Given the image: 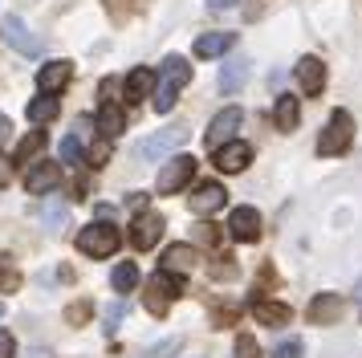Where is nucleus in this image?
Listing matches in <instances>:
<instances>
[{
    "mask_svg": "<svg viewBox=\"0 0 362 358\" xmlns=\"http://www.w3.org/2000/svg\"><path fill=\"white\" fill-rule=\"evenodd\" d=\"M228 236L232 241H240V244H257L261 241V212L257 208H236L228 216Z\"/></svg>",
    "mask_w": 362,
    "mask_h": 358,
    "instance_id": "6e6552de",
    "label": "nucleus"
},
{
    "mask_svg": "<svg viewBox=\"0 0 362 358\" xmlns=\"http://www.w3.org/2000/svg\"><path fill=\"white\" fill-rule=\"evenodd\" d=\"M122 318H127V306L118 301V306H110V309H106V325H102V330H106V334H115V330H118V322H122Z\"/></svg>",
    "mask_w": 362,
    "mask_h": 358,
    "instance_id": "c9c22d12",
    "label": "nucleus"
},
{
    "mask_svg": "<svg viewBox=\"0 0 362 358\" xmlns=\"http://www.w3.org/2000/svg\"><path fill=\"white\" fill-rule=\"evenodd\" d=\"M86 159H90V167H106V159H110V139H102V143H94V146H90V155H86Z\"/></svg>",
    "mask_w": 362,
    "mask_h": 358,
    "instance_id": "72a5a7b5",
    "label": "nucleus"
},
{
    "mask_svg": "<svg viewBox=\"0 0 362 358\" xmlns=\"http://www.w3.org/2000/svg\"><path fill=\"white\" fill-rule=\"evenodd\" d=\"M4 37H8V45L17 49V53H25V57H37V53H41V41L29 33V25H25L21 16H8V21H4Z\"/></svg>",
    "mask_w": 362,
    "mask_h": 358,
    "instance_id": "2eb2a0df",
    "label": "nucleus"
},
{
    "mask_svg": "<svg viewBox=\"0 0 362 358\" xmlns=\"http://www.w3.org/2000/svg\"><path fill=\"white\" fill-rule=\"evenodd\" d=\"M187 204H192V212H196V216H212V212H220L224 204H228V192H224L216 179H208V183H199L196 192H192V200H187Z\"/></svg>",
    "mask_w": 362,
    "mask_h": 358,
    "instance_id": "f8f14e48",
    "label": "nucleus"
},
{
    "mask_svg": "<svg viewBox=\"0 0 362 358\" xmlns=\"http://www.w3.org/2000/svg\"><path fill=\"white\" fill-rule=\"evenodd\" d=\"M252 318H257V322L261 325H273V330H277V325H289L293 322V309L285 306V301H252Z\"/></svg>",
    "mask_w": 362,
    "mask_h": 358,
    "instance_id": "f3484780",
    "label": "nucleus"
},
{
    "mask_svg": "<svg viewBox=\"0 0 362 358\" xmlns=\"http://www.w3.org/2000/svg\"><path fill=\"white\" fill-rule=\"evenodd\" d=\"M0 318H4V306H0Z\"/></svg>",
    "mask_w": 362,
    "mask_h": 358,
    "instance_id": "c03bdc74",
    "label": "nucleus"
},
{
    "mask_svg": "<svg viewBox=\"0 0 362 358\" xmlns=\"http://www.w3.org/2000/svg\"><path fill=\"white\" fill-rule=\"evenodd\" d=\"M8 179H13V163H8V159H4V155H0V187H4Z\"/></svg>",
    "mask_w": 362,
    "mask_h": 358,
    "instance_id": "a19ab883",
    "label": "nucleus"
},
{
    "mask_svg": "<svg viewBox=\"0 0 362 358\" xmlns=\"http://www.w3.org/2000/svg\"><path fill=\"white\" fill-rule=\"evenodd\" d=\"M180 90H183V86H175V81H159V90H155V110H159V114H167V110H171V106H175V94H180Z\"/></svg>",
    "mask_w": 362,
    "mask_h": 358,
    "instance_id": "cd10ccee",
    "label": "nucleus"
},
{
    "mask_svg": "<svg viewBox=\"0 0 362 358\" xmlns=\"http://www.w3.org/2000/svg\"><path fill=\"white\" fill-rule=\"evenodd\" d=\"M127 208H131V212H147V195H143V192H134L131 200H127Z\"/></svg>",
    "mask_w": 362,
    "mask_h": 358,
    "instance_id": "ea45409f",
    "label": "nucleus"
},
{
    "mask_svg": "<svg viewBox=\"0 0 362 358\" xmlns=\"http://www.w3.org/2000/svg\"><path fill=\"white\" fill-rule=\"evenodd\" d=\"M21 289V273L13 257H0V293H17Z\"/></svg>",
    "mask_w": 362,
    "mask_h": 358,
    "instance_id": "bb28decb",
    "label": "nucleus"
},
{
    "mask_svg": "<svg viewBox=\"0 0 362 358\" xmlns=\"http://www.w3.org/2000/svg\"><path fill=\"white\" fill-rule=\"evenodd\" d=\"M212 277L228 281V277H236V265H228V257H220V265H212Z\"/></svg>",
    "mask_w": 362,
    "mask_h": 358,
    "instance_id": "4c0bfd02",
    "label": "nucleus"
},
{
    "mask_svg": "<svg viewBox=\"0 0 362 358\" xmlns=\"http://www.w3.org/2000/svg\"><path fill=\"white\" fill-rule=\"evenodd\" d=\"M175 297H183V277L180 273L159 269L155 277H147V285H143V306H147L155 318H163L167 306H171Z\"/></svg>",
    "mask_w": 362,
    "mask_h": 358,
    "instance_id": "f257e3e1",
    "label": "nucleus"
},
{
    "mask_svg": "<svg viewBox=\"0 0 362 358\" xmlns=\"http://www.w3.org/2000/svg\"><path fill=\"white\" fill-rule=\"evenodd\" d=\"M82 155H86V146H82V139H78V134L62 139V163H82Z\"/></svg>",
    "mask_w": 362,
    "mask_h": 358,
    "instance_id": "c756f323",
    "label": "nucleus"
},
{
    "mask_svg": "<svg viewBox=\"0 0 362 358\" xmlns=\"http://www.w3.org/2000/svg\"><path fill=\"white\" fill-rule=\"evenodd\" d=\"M143 98H155V74H151L147 65H139V69L127 74V102L139 106Z\"/></svg>",
    "mask_w": 362,
    "mask_h": 358,
    "instance_id": "a211bd4d",
    "label": "nucleus"
},
{
    "mask_svg": "<svg viewBox=\"0 0 362 358\" xmlns=\"http://www.w3.org/2000/svg\"><path fill=\"white\" fill-rule=\"evenodd\" d=\"M57 183H62V167H57V163H45V159L37 163L29 175H25V187H29V195H45V192H53Z\"/></svg>",
    "mask_w": 362,
    "mask_h": 358,
    "instance_id": "dca6fc26",
    "label": "nucleus"
},
{
    "mask_svg": "<svg viewBox=\"0 0 362 358\" xmlns=\"http://www.w3.org/2000/svg\"><path fill=\"white\" fill-rule=\"evenodd\" d=\"M94 122H98V134H102V139H110V143H115L118 134L127 130V110L118 106L115 98H102L98 118H94Z\"/></svg>",
    "mask_w": 362,
    "mask_h": 358,
    "instance_id": "4468645a",
    "label": "nucleus"
},
{
    "mask_svg": "<svg viewBox=\"0 0 362 358\" xmlns=\"http://www.w3.org/2000/svg\"><path fill=\"white\" fill-rule=\"evenodd\" d=\"M293 78H297V86L305 90V98H317L326 90V65L317 62V57H301L297 69H293Z\"/></svg>",
    "mask_w": 362,
    "mask_h": 358,
    "instance_id": "ddd939ff",
    "label": "nucleus"
},
{
    "mask_svg": "<svg viewBox=\"0 0 362 358\" xmlns=\"http://www.w3.org/2000/svg\"><path fill=\"white\" fill-rule=\"evenodd\" d=\"M163 78L175 81V86H187V81H192V65L183 62V57H167L163 62Z\"/></svg>",
    "mask_w": 362,
    "mask_h": 358,
    "instance_id": "393cba45",
    "label": "nucleus"
},
{
    "mask_svg": "<svg viewBox=\"0 0 362 358\" xmlns=\"http://www.w3.org/2000/svg\"><path fill=\"white\" fill-rule=\"evenodd\" d=\"M41 151H45V130H29L17 143V151H13V163H33Z\"/></svg>",
    "mask_w": 362,
    "mask_h": 358,
    "instance_id": "5701e85b",
    "label": "nucleus"
},
{
    "mask_svg": "<svg viewBox=\"0 0 362 358\" xmlns=\"http://www.w3.org/2000/svg\"><path fill=\"white\" fill-rule=\"evenodd\" d=\"M199 241L220 244V228H216V224H199Z\"/></svg>",
    "mask_w": 362,
    "mask_h": 358,
    "instance_id": "58836bf2",
    "label": "nucleus"
},
{
    "mask_svg": "<svg viewBox=\"0 0 362 358\" xmlns=\"http://www.w3.org/2000/svg\"><path fill=\"white\" fill-rule=\"evenodd\" d=\"M139 4H143V0H106V8H110V16H115V21H131Z\"/></svg>",
    "mask_w": 362,
    "mask_h": 358,
    "instance_id": "2f4dec72",
    "label": "nucleus"
},
{
    "mask_svg": "<svg viewBox=\"0 0 362 358\" xmlns=\"http://www.w3.org/2000/svg\"><path fill=\"white\" fill-rule=\"evenodd\" d=\"M187 143V127H163V130H155L151 139H143L139 143V151H134V159H143V163H155V159H167V155H175V146Z\"/></svg>",
    "mask_w": 362,
    "mask_h": 358,
    "instance_id": "20e7f679",
    "label": "nucleus"
},
{
    "mask_svg": "<svg viewBox=\"0 0 362 358\" xmlns=\"http://www.w3.org/2000/svg\"><path fill=\"white\" fill-rule=\"evenodd\" d=\"M297 118H301V102L293 94H281L273 102V122H277V130H297Z\"/></svg>",
    "mask_w": 362,
    "mask_h": 358,
    "instance_id": "4be33fe9",
    "label": "nucleus"
},
{
    "mask_svg": "<svg viewBox=\"0 0 362 358\" xmlns=\"http://www.w3.org/2000/svg\"><path fill=\"white\" fill-rule=\"evenodd\" d=\"M118 244H122V236L106 220H94V224H86L78 232V253H86V257H115Z\"/></svg>",
    "mask_w": 362,
    "mask_h": 358,
    "instance_id": "f03ea898",
    "label": "nucleus"
},
{
    "mask_svg": "<svg viewBox=\"0 0 362 358\" xmlns=\"http://www.w3.org/2000/svg\"><path fill=\"white\" fill-rule=\"evenodd\" d=\"M90 313H94L90 301H74V306H66V322L69 325H86V322H90Z\"/></svg>",
    "mask_w": 362,
    "mask_h": 358,
    "instance_id": "7c9ffc66",
    "label": "nucleus"
},
{
    "mask_svg": "<svg viewBox=\"0 0 362 358\" xmlns=\"http://www.w3.org/2000/svg\"><path fill=\"white\" fill-rule=\"evenodd\" d=\"M240 122H245V114L236 110V106H224V110H220L212 122H208V134H204V143L212 146V151H220L224 143H232V139H236Z\"/></svg>",
    "mask_w": 362,
    "mask_h": 358,
    "instance_id": "423d86ee",
    "label": "nucleus"
},
{
    "mask_svg": "<svg viewBox=\"0 0 362 358\" xmlns=\"http://www.w3.org/2000/svg\"><path fill=\"white\" fill-rule=\"evenodd\" d=\"M159 236H163V216H159V212H134V224H131V244L134 248L147 253V248L159 244Z\"/></svg>",
    "mask_w": 362,
    "mask_h": 358,
    "instance_id": "0eeeda50",
    "label": "nucleus"
},
{
    "mask_svg": "<svg viewBox=\"0 0 362 358\" xmlns=\"http://www.w3.org/2000/svg\"><path fill=\"white\" fill-rule=\"evenodd\" d=\"M29 118H33L37 127H45V122H53V118H57V98H53V94L33 98V102H29Z\"/></svg>",
    "mask_w": 362,
    "mask_h": 358,
    "instance_id": "b1692460",
    "label": "nucleus"
},
{
    "mask_svg": "<svg viewBox=\"0 0 362 358\" xmlns=\"http://www.w3.org/2000/svg\"><path fill=\"white\" fill-rule=\"evenodd\" d=\"M192 175H196V159H192V155H171V159L163 163L159 179H155V187H159V195H175Z\"/></svg>",
    "mask_w": 362,
    "mask_h": 358,
    "instance_id": "39448f33",
    "label": "nucleus"
},
{
    "mask_svg": "<svg viewBox=\"0 0 362 358\" xmlns=\"http://www.w3.org/2000/svg\"><path fill=\"white\" fill-rule=\"evenodd\" d=\"M248 163H252V146L240 143V139H232V143H224L216 151V167H220L224 175H240Z\"/></svg>",
    "mask_w": 362,
    "mask_h": 358,
    "instance_id": "9b49d317",
    "label": "nucleus"
},
{
    "mask_svg": "<svg viewBox=\"0 0 362 358\" xmlns=\"http://www.w3.org/2000/svg\"><path fill=\"white\" fill-rule=\"evenodd\" d=\"M236 45V33H204L196 37V57H224Z\"/></svg>",
    "mask_w": 362,
    "mask_h": 358,
    "instance_id": "aec40b11",
    "label": "nucleus"
},
{
    "mask_svg": "<svg viewBox=\"0 0 362 358\" xmlns=\"http://www.w3.org/2000/svg\"><path fill=\"white\" fill-rule=\"evenodd\" d=\"M196 260H199V253L196 248H192V244H171V248H167L163 253V269L167 273H192V269H196Z\"/></svg>",
    "mask_w": 362,
    "mask_h": 358,
    "instance_id": "6ab92c4d",
    "label": "nucleus"
},
{
    "mask_svg": "<svg viewBox=\"0 0 362 358\" xmlns=\"http://www.w3.org/2000/svg\"><path fill=\"white\" fill-rule=\"evenodd\" d=\"M4 134H13V122H8V118L0 114V139H4Z\"/></svg>",
    "mask_w": 362,
    "mask_h": 358,
    "instance_id": "37998d69",
    "label": "nucleus"
},
{
    "mask_svg": "<svg viewBox=\"0 0 362 358\" xmlns=\"http://www.w3.org/2000/svg\"><path fill=\"white\" fill-rule=\"evenodd\" d=\"M69 78H74V62H66V57L45 62L37 69V90H41V94H62L69 86Z\"/></svg>",
    "mask_w": 362,
    "mask_h": 358,
    "instance_id": "1a4fd4ad",
    "label": "nucleus"
},
{
    "mask_svg": "<svg viewBox=\"0 0 362 358\" xmlns=\"http://www.w3.org/2000/svg\"><path fill=\"white\" fill-rule=\"evenodd\" d=\"M350 143H354V118H350V110H334L317 139V155H346Z\"/></svg>",
    "mask_w": 362,
    "mask_h": 358,
    "instance_id": "7ed1b4c3",
    "label": "nucleus"
},
{
    "mask_svg": "<svg viewBox=\"0 0 362 358\" xmlns=\"http://www.w3.org/2000/svg\"><path fill=\"white\" fill-rule=\"evenodd\" d=\"M245 81H248V57H228L224 69H220V90L224 94H236Z\"/></svg>",
    "mask_w": 362,
    "mask_h": 358,
    "instance_id": "412c9836",
    "label": "nucleus"
},
{
    "mask_svg": "<svg viewBox=\"0 0 362 358\" xmlns=\"http://www.w3.org/2000/svg\"><path fill=\"white\" fill-rule=\"evenodd\" d=\"M110 281H115V289H118V293H131L134 285H139V269H134L131 260H122V265L115 269V277H110Z\"/></svg>",
    "mask_w": 362,
    "mask_h": 358,
    "instance_id": "a878e982",
    "label": "nucleus"
},
{
    "mask_svg": "<svg viewBox=\"0 0 362 358\" xmlns=\"http://www.w3.org/2000/svg\"><path fill=\"white\" fill-rule=\"evenodd\" d=\"M236 358H261V346L252 334H236Z\"/></svg>",
    "mask_w": 362,
    "mask_h": 358,
    "instance_id": "473e14b6",
    "label": "nucleus"
},
{
    "mask_svg": "<svg viewBox=\"0 0 362 358\" xmlns=\"http://www.w3.org/2000/svg\"><path fill=\"white\" fill-rule=\"evenodd\" d=\"M342 309H346V301L338 297V293H317L310 306H305V322H313V325H334L338 318H342Z\"/></svg>",
    "mask_w": 362,
    "mask_h": 358,
    "instance_id": "9d476101",
    "label": "nucleus"
},
{
    "mask_svg": "<svg viewBox=\"0 0 362 358\" xmlns=\"http://www.w3.org/2000/svg\"><path fill=\"white\" fill-rule=\"evenodd\" d=\"M301 354H305V346H301L297 338H285L277 350H273V358H301Z\"/></svg>",
    "mask_w": 362,
    "mask_h": 358,
    "instance_id": "f704fd0d",
    "label": "nucleus"
},
{
    "mask_svg": "<svg viewBox=\"0 0 362 358\" xmlns=\"http://www.w3.org/2000/svg\"><path fill=\"white\" fill-rule=\"evenodd\" d=\"M13 354H17V342H13L8 330H0V358H13Z\"/></svg>",
    "mask_w": 362,
    "mask_h": 358,
    "instance_id": "e433bc0d",
    "label": "nucleus"
},
{
    "mask_svg": "<svg viewBox=\"0 0 362 358\" xmlns=\"http://www.w3.org/2000/svg\"><path fill=\"white\" fill-rule=\"evenodd\" d=\"M232 4H236V0H208V8H212V13H228Z\"/></svg>",
    "mask_w": 362,
    "mask_h": 358,
    "instance_id": "79ce46f5",
    "label": "nucleus"
},
{
    "mask_svg": "<svg viewBox=\"0 0 362 358\" xmlns=\"http://www.w3.org/2000/svg\"><path fill=\"white\" fill-rule=\"evenodd\" d=\"M66 220H69L66 204H49V208L41 212V224L49 228V232H62V228H66Z\"/></svg>",
    "mask_w": 362,
    "mask_h": 358,
    "instance_id": "c85d7f7f",
    "label": "nucleus"
}]
</instances>
